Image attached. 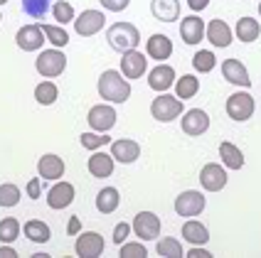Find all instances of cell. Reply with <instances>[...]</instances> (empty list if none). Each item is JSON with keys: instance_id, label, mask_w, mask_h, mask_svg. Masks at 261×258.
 <instances>
[{"instance_id": "cell-50", "label": "cell", "mask_w": 261, "mask_h": 258, "mask_svg": "<svg viewBox=\"0 0 261 258\" xmlns=\"http://www.w3.org/2000/svg\"><path fill=\"white\" fill-rule=\"evenodd\" d=\"M0 20H3V13H0Z\"/></svg>"}, {"instance_id": "cell-5", "label": "cell", "mask_w": 261, "mask_h": 258, "mask_svg": "<svg viewBox=\"0 0 261 258\" xmlns=\"http://www.w3.org/2000/svg\"><path fill=\"white\" fill-rule=\"evenodd\" d=\"M106 248V241L99 231H79L76 234V244L74 251L79 258H99Z\"/></svg>"}, {"instance_id": "cell-43", "label": "cell", "mask_w": 261, "mask_h": 258, "mask_svg": "<svg viewBox=\"0 0 261 258\" xmlns=\"http://www.w3.org/2000/svg\"><path fill=\"white\" fill-rule=\"evenodd\" d=\"M40 180L42 177H32L28 182V194H30V199H37L40 197V192H42V185H40Z\"/></svg>"}, {"instance_id": "cell-4", "label": "cell", "mask_w": 261, "mask_h": 258, "mask_svg": "<svg viewBox=\"0 0 261 258\" xmlns=\"http://www.w3.org/2000/svg\"><path fill=\"white\" fill-rule=\"evenodd\" d=\"M35 69L44 79H55V76H59L67 69V54L62 49H57V47L44 49V52H40V57L35 59Z\"/></svg>"}, {"instance_id": "cell-1", "label": "cell", "mask_w": 261, "mask_h": 258, "mask_svg": "<svg viewBox=\"0 0 261 258\" xmlns=\"http://www.w3.org/2000/svg\"><path fill=\"white\" fill-rule=\"evenodd\" d=\"M99 96L106 103H126L130 99V81L116 69H106L99 76Z\"/></svg>"}, {"instance_id": "cell-7", "label": "cell", "mask_w": 261, "mask_h": 258, "mask_svg": "<svg viewBox=\"0 0 261 258\" xmlns=\"http://www.w3.org/2000/svg\"><path fill=\"white\" fill-rule=\"evenodd\" d=\"M207 207V199H204L202 192L197 189H188L182 192L180 197H175V212L185 219H192V216H200Z\"/></svg>"}, {"instance_id": "cell-31", "label": "cell", "mask_w": 261, "mask_h": 258, "mask_svg": "<svg viewBox=\"0 0 261 258\" xmlns=\"http://www.w3.org/2000/svg\"><path fill=\"white\" fill-rule=\"evenodd\" d=\"M57 96H59V89L55 81H40L35 86V101L40 106H52L57 103Z\"/></svg>"}, {"instance_id": "cell-13", "label": "cell", "mask_w": 261, "mask_h": 258, "mask_svg": "<svg viewBox=\"0 0 261 258\" xmlns=\"http://www.w3.org/2000/svg\"><path fill=\"white\" fill-rule=\"evenodd\" d=\"M180 126H182V133H185V135L197 138V135H204V133L210 130V116L204 113L202 108H190V111L182 113Z\"/></svg>"}, {"instance_id": "cell-35", "label": "cell", "mask_w": 261, "mask_h": 258, "mask_svg": "<svg viewBox=\"0 0 261 258\" xmlns=\"http://www.w3.org/2000/svg\"><path fill=\"white\" fill-rule=\"evenodd\" d=\"M42 32H44V37H47V42H52V47H57V49L69 44L67 30L59 27V25H42Z\"/></svg>"}, {"instance_id": "cell-42", "label": "cell", "mask_w": 261, "mask_h": 258, "mask_svg": "<svg viewBox=\"0 0 261 258\" xmlns=\"http://www.w3.org/2000/svg\"><path fill=\"white\" fill-rule=\"evenodd\" d=\"M99 3H101L103 10H109V13H123L128 8L130 0H99Z\"/></svg>"}, {"instance_id": "cell-2", "label": "cell", "mask_w": 261, "mask_h": 258, "mask_svg": "<svg viewBox=\"0 0 261 258\" xmlns=\"http://www.w3.org/2000/svg\"><path fill=\"white\" fill-rule=\"evenodd\" d=\"M106 42H109L111 49H116V52L123 54V52L136 49L141 44V32L130 22H114L111 27L106 30Z\"/></svg>"}, {"instance_id": "cell-45", "label": "cell", "mask_w": 261, "mask_h": 258, "mask_svg": "<svg viewBox=\"0 0 261 258\" xmlns=\"http://www.w3.org/2000/svg\"><path fill=\"white\" fill-rule=\"evenodd\" d=\"M79 231H82V221H79L76 216H72V219H69V224H67V234H69V236H76Z\"/></svg>"}, {"instance_id": "cell-48", "label": "cell", "mask_w": 261, "mask_h": 258, "mask_svg": "<svg viewBox=\"0 0 261 258\" xmlns=\"http://www.w3.org/2000/svg\"><path fill=\"white\" fill-rule=\"evenodd\" d=\"M5 3H8V0H0V5H5Z\"/></svg>"}, {"instance_id": "cell-21", "label": "cell", "mask_w": 261, "mask_h": 258, "mask_svg": "<svg viewBox=\"0 0 261 258\" xmlns=\"http://www.w3.org/2000/svg\"><path fill=\"white\" fill-rule=\"evenodd\" d=\"M111 155L116 162H123V165H130L141 158V145L130 138H121V140H114L111 143Z\"/></svg>"}, {"instance_id": "cell-11", "label": "cell", "mask_w": 261, "mask_h": 258, "mask_svg": "<svg viewBox=\"0 0 261 258\" xmlns=\"http://www.w3.org/2000/svg\"><path fill=\"white\" fill-rule=\"evenodd\" d=\"M15 42H17V47L22 52H37V49H42V44L47 42L42 25H22V27L17 30V35H15Z\"/></svg>"}, {"instance_id": "cell-26", "label": "cell", "mask_w": 261, "mask_h": 258, "mask_svg": "<svg viewBox=\"0 0 261 258\" xmlns=\"http://www.w3.org/2000/svg\"><path fill=\"white\" fill-rule=\"evenodd\" d=\"M182 236H185V241L190 246H204L210 241V231L204 226L202 221H197V219H188L185 224H182Z\"/></svg>"}, {"instance_id": "cell-20", "label": "cell", "mask_w": 261, "mask_h": 258, "mask_svg": "<svg viewBox=\"0 0 261 258\" xmlns=\"http://www.w3.org/2000/svg\"><path fill=\"white\" fill-rule=\"evenodd\" d=\"M64 160L59 158V155H55V153H47V155H42L40 158V162H37V172H40V177L42 180H49V182H57V180H62L64 177Z\"/></svg>"}, {"instance_id": "cell-32", "label": "cell", "mask_w": 261, "mask_h": 258, "mask_svg": "<svg viewBox=\"0 0 261 258\" xmlns=\"http://www.w3.org/2000/svg\"><path fill=\"white\" fill-rule=\"evenodd\" d=\"M155 253H158V256H163V258H182V256H185V251H182L180 241H177V239H170V236L158 239Z\"/></svg>"}, {"instance_id": "cell-6", "label": "cell", "mask_w": 261, "mask_h": 258, "mask_svg": "<svg viewBox=\"0 0 261 258\" xmlns=\"http://www.w3.org/2000/svg\"><path fill=\"white\" fill-rule=\"evenodd\" d=\"M254 108H256V103H254L249 91H237V94H232V96L227 99V116H229L232 121H237V123L249 121V118L254 116Z\"/></svg>"}, {"instance_id": "cell-24", "label": "cell", "mask_w": 261, "mask_h": 258, "mask_svg": "<svg viewBox=\"0 0 261 258\" xmlns=\"http://www.w3.org/2000/svg\"><path fill=\"white\" fill-rule=\"evenodd\" d=\"M150 13L160 22H175L180 17V0H150Z\"/></svg>"}, {"instance_id": "cell-19", "label": "cell", "mask_w": 261, "mask_h": 258, "mask_svg": "<svg viewBox=\"0 0 261 258\" xmlns=\"http://www.w3.org/2000/svg\"><path fill=\"white\" fill-rule=\"evenodd\" d=\"M222 76L234 86H242V89H249L251 86V76H249L247 67L239 62V59H224L222 62Z\"/></svg>"}, {"instance_id": "cell-16", "label": "cell", "mask_w": 261, "mask_h": 258, "mask_svg": "<svg viewBox=\"0 0 261 258\" xmlns=\"http://www.w3.org/2000/svg\"><path fill=\"white\" fill-rule=\"evenodd\" d=\"M204 20L200 15H188L185 20H180V37L185 44H200L204 40Z\"/></svg>"}, {"instance_id": "cell-14", "label": "cell", "mask_w": 261, "mask_h": 258, "mask_svg": "<svg viewBox=\"0 0 261 258\" xmlns=\"http://www.w3.org/2000/svg\"><path fill=\"white\" fill-rule=\"evenodd\" d=\"M74 185L69 182H64V180H57L52 189L47 192V207L49 209H55V212H62V209H67L69 204L74 202Z\"/></svg>"}, {"instance_id": "cell-39", "label": "cell", "mask_w": 261, "mask_h": 258, "mask_svg": "<svg viewBox=\"0 0 261 258\" xmlns=\"http://www.w3.org/2000/svg\"><path fill=\"white\" fill-rule=\"evenodd\" d=\"M22 10L30 17H42L49 10V0H22Z\"/></svg>"}, {"instance_id": "cell-9", "label": "cell", "mask_w": 261, "mask_h": 258, "mask_svg": "<svg viewBox=\"0 0 261 258\" xmlns=\"http://www.w3.org/2000/svg\"><path fill=\"white\" fill-rule=\"evenodd\" d=\"M130 229H133V234L141 241H155L160 236V219L153 212H138V214L133 216Z\"/></svg>"}, {"instance_id": "cell-38", "label": "cell", "mask_w": 261, "mask_h": 258, "mask_svg": "<svg viewBox=\"0 0 261 258\" xmlns=\"http://www.w3.org/2000/svg\"><path fill=\"white\" fill-rule=\"evenodd\" d=\"M79 140H82V145H84L87 150H99L101 145L111 143V138H109L106 133H96V130H94V133H91V130H89V133H82Z\"/></svg>"}, {"instance_id": "cell-27", "label": "cell", "mask_w": 261, "mask_h": 258, "mask_svg": "<svg viewBox=\"0 0 261 258\" xmlns=\"http://www.w3.org/2000/svg\"><path fill=\"white\" fill-rule=\"evenodd\" d=\"M219 158H222V165L232 172L244 167V153L234 143H229V140H224V143L219 145Z\"/></svg>"}, {"instance_id": "cell-29", "label": "cell", "mask_w": 261, "mask_h": 258, "mask_svg": "<svg viewBox=\"0 0 261 258\" xmlns=\"http://www.w3.org/2000/svg\"><path fill=\"white\" fill-rule=\"evenodd\" d=\"M22 234L28 236L32 244H47V241L52 239V231H49V226H47L44 221H40V219H30L28 224L22 226Z\"/></svg>"}, {"instance_id": "cell-17", "label": "cell", "mask_w": 261, "mask_h": 258, "mask_svg": "<svg viewBox=\"0 0 261 258\" xmlns=\"http://www.w3.org/2000/svg\"><path fill=\"white\" fill-rule=\"evenodd\" d=\"M204 37L210 40V44H215V47H229L234 42V32L232 27L224 22V20H210V25L204 27Z\"/></svg>"}, {"instance_id": "cell-40", "label": "cell", "mask_w": 261, "mask_h": 258, "mask_svg": "<svg viewBox=\"0 0 261 258\" xmlns=\"http://www.w3.org/2000/svg\"><path fill=\"white\" fill-rule=\"evenodd\" d=\"M121 256L123 258H145L148 256V248H145V244H136V241L121 244Z\"/></svg>"}, {"instance_id": "cell-10", "label": "cell", "mask_w": 261, "mask_h": 258, "mask_svg": "<svg viewBox=\"0 0 261 258\" xmlns=\"http://www.w3.org/2000/svg\"><path fill=\"white\" fill-rule=\"evenodd\" d=\"M227 167L224 165H217V162H207L202 170H200V185H202L204 192H219L227 187Z\"/></svg>"}, {"instance_id": "cell-47", "label": "cell", "mask_w": 261, "mask_h": 258, "mask_svg": "<svg viewBox=\"0 0 261 258\" xmlns=\"http://www.w3.org/2000/svg\"><path fill=\"white\" fill-rule=\"evenodd\" d=\"M190 10H195V13H200V10H204L207 5H210V0H188Z\"/></svg>"}, {"instance_id": "cell-46", "label": "cell", "mask_w": 261, "mask_h": 258, "mask_svg": "<svg viewBox=\"0 0 261 258\" xmlns=\"http://www.w3.org/2000/svg\"><path fill=\"white\" fill-rule=\"evenodd\" d=\"M17 251L13 248V244H3L0 246V258H15Z\"/></svg>"}, {"instance_id": "cell-28", "label": "cell", "mask_w": 261, "mask_h": 258, "mask_svg": "<svg viewBox=\"0 0 261 258\" xmlns=\"http://www.w3.org/2000/svg\"><path fill=\"white\" fill-rule=\"evenodd\" d=\"M118 204H121V194H118L116 187H103V189H99V194H96V209L101 214H114L118 209Z\"/></svg>"}, {"instance_id": "cell-36", "label": "cell", "mask_w": 261, "mask_h": 258, "mask_svg": "<svg viewBox=\"0 0 261 258\" xmlns=\"http://www.w3.org/2000/svg\"><path fill=\"white\" fill-rule=\"evenodd\" d=\"M17 204H20V187L13 185V182L0 185V207L10 209V207H17Z\"/></svg>"}, {"instance_id": "cell-37", "label": "cell", "mask_w": 261, "mask_h": 258, "mask_svg": "<svg viewBox=\"0 0 261 258\" xmlns=\"http://www.w3.org/2000/svg\"><path fill=\"white\" fill-rule=\"evenodd\" d=\"M52 15H55V20H57L59 25H69L72 20H76V13H74L72 3H67V0H57V3L52 5Z\"/></svg>"}, {"instance_id": "cell-25", "label": "cell", "mask_w": 261, "mask_h": 258, "mask_svg": "<svg viewBox=\"0 0 261 258\" xmlns=\"http://www.w3.org/2000/svg\"><path fill=\"white\" fill-rule=\"evenodd\" d=\"M234 35H237V40H242V42H256L261 35V25L259 20H254L251 15H247V17H239L237 20V27H234Z\"/></svg>"}, {"instance_id": "cell-22", "label": "cell", "mask_w": 261, "mask_h": 258, "mask_svg": "<svg viewBox=\"0 0 261 258\" xmlns=\"http://www.w3.org/2000/svg\"><path fill=\"white\" fill-rule=\"evenodd\" d=\"M145 52H148V57L155 59V62H165L173 54V40L168 35H163V32L150 35V40L145 42Z\"/></svg>"}, {"instance_id": "cell-3", "label": "cell", "mask_w": 261, "mask_h": 258, "mask_svg": "<svg viewBox=\"0 0 261 258\" xmlns=\"http://www.w3.org/2000/svg\"><path fill=\"white\" fill-rule=\"evenodd\" d=\"M150 113H153V118L158 123H170V121H175V118H180V116L185 113V106H182V101L177 99V96L158 94L153 99V103H150Z\"/></svg>"}, {"instance_id": "cell-44", "label": "cell", "mask_w": 261, "mask_h": 258, "mask_svg": "<svg viewBox=\"0 0 261 258\" xmlns=\"http://www.w3.org/2000/svg\"><path fill=\"white\" fill-rule=\"evenodd\" d=\"M190 258H210L212 253L207 251V248H202V246H190Z\"/></svg>"}, {"instance_id": "cell-8", "label": "cell", "mask_w": 261, "mask_h": 258, "mask_svg": "<svg viewBox=\"0 0 261 258\" xmlns=\"http://www.w3.org/2000/svg\"><path fill=\"white\" fill-rule=\"evenodd\" d=\"M116 111H114V106L111 103H96V106H91L87 113V121L91 130H96V133H109V130L116 126Z\"/></svg>"}, {"instance_id": "cell-34", "label": "cell", "mask_w": 261, "mask_h": 258, "mask_svg": "<svg viewBox=\"0 0 261 258\" xmlns=\"http://www.w3.org/2000/svg\"><path fill=\"white\" fill-rule=\"evenodd\" d=\"M215 64H217V57H215L210 49H200V52H195V57H192V67H195L197 74H210L215 69Z\"/></svg>"}, {"instance_id": "cell-30", "label": "cell", "mask_w": 261, "mask_h": 258, "mask_svg": "<svg viewBox=\"0 0 261 258\" xmlns=\"http://www.w3.org/2000/svg\"><path fill=\"white\" fill-rule=\"evenodd\" d=\"M197 91H200V79H197L195 74H185V76L175 79V96L180 101L192 99Z\"/></svg>"}, {"instance_id": "cell-12", "label": "cell", "mask_w": 261, "mask_h": 258, "mask_svg": "<svg viewBox=\"0 0 261 258\" xmlns=\"http://www.w3.org/2000/svg\"><path fill=\"white\" fill-rule=\"evenodd\" d=\"M103 25H106V17H103L101 10H84L74 20V32L82 35V37H91V35L101 32Z\"/></svg>"}, {"instance_id": "cell-23", "label": "cell", "mask_w": 261, "mask_h": 258, "mask_svg": "<svg viewBox=\"0 0 261 258\" xmlns=\"http://www.w3.org/2000/svg\"><path fill=\"white\" fill-rule=\"evenodd\" d=\"M114 167H116V160H114V155H109V153H94V155L89 158V172H91V177H96V180L111 177V175H114Z\"/></svg>"}, {"instance_id": "cell-41", "label": "cell", "mask_w": 261, "mask_h": 258, "mask_svg": "<svg viewBox=\"0 0 261 258\" xmlns=\"http://www.w3.org/2000/svg\"><path fill=\"white\" fill-rule=\"evenodd\" d=\"M130 236V224L128 221H118L116 224V229H114V236H111V241L114 244H126V239Z\"/></svg>"}, {"instance_id": "cell-18", "label": "cell", "mask_w": 261, "mask_h": 258, "mask_svg": "<svg viewBox=\"0 0 261 258\" xmlns=\"http://www.w3.org/2000/svg\"><path fill=\"white\" fill-rule=\"evenodd\" d=\"M175 69L173 67H168V64H163L160 62L158 67H153L150 74H148V86L153 89V91H158V94H165L170 86H175Z\"/></svg>"}, {"instance_id": "cell-15", "label": "cell", "mask_w": 261, "mask_h": 258, "mask_svg": "<svg viewBox=\"0 0 261 258\" xmlns=\"http://www.w3.org/2000/svg\"><path fill=\"white\" fill-rule=\"evenodd\" d=\"M148 69V59L138 52V49H128V52H123L121 54V74L126 76V79H141Z\"/></svg>"}, {"instance_id": "cell-49", "label": "cell", "mask_w": 261, "mask_h": 258, "mask_svg": "<svg viewBox=\"0 0 261 258\" xmlns=\"http://www.w3.org/2000/svg\"><path fill=\"white\" fill-rule=\"evenodd\" d=\"M259 15H261V3H259Z\"/></svg>"}, {"instance_id": "cell-33", "label": "cell", "mask_w": 261, "mask_h": 258, "mask_svg": "<svg viewBox=\"0 0 261 258\" xmlns=\"http://www.w3.org/2000/svg\"><path fill=\"white\" fill-rule=\"evenodd\" d=\"M20 221L15 219V216H5L3 221H0V244H13L15 239L20 236Z\"/></svg>"}]
</instances>
